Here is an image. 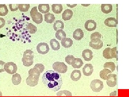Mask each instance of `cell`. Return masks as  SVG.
<instances>
[{"mask_svg": "<svg viewBox=\"0 0 129 97\" xmlns=\"http://www.w3.org/2000/svg\"><path fill=\"white\" fill-rule=\"evenodd\" d=\"M42 81L48 89L55 92L60 89L63 84L61 74L52 70L47 71L43 74Z\"/></svg>", "mask_w": 129, "mask_h": 97, "instance_id": "6da1fadb", "label": "cell"}, {"mask_svg": "<svg viewBox=\"0 0 129 97\" xmlns=\"http://www.w3.org/2000/svg\"><path fill=\"white\" fill-rule=\"evenodd\" d=\"M34 58V52L31 50H27L24 53L22 62L23 65L26 67H29L33 63Z\"/></svg>", "mask_w": 129, "mask_h": 97, "instance_id": "7a4b0ae2", "label": "cell"}, {"mask_svg": "<svg viewBox=\"0 0 129 97\" xmlns=\"http://www.w3.org/2000/svg\"><path fill=\"white\" fill-rule=\"evenodd\" d=\"M30 16L33 21L37 24H40L43 22V15L40 13L38 12L37 7H33L31 10Z\"/></svg>", "mask_w": 129, "mask_h": 97, "instance_id": "3957f363", "label": "cell"}, {"mask_svg": "<svg viewBox=\"0 0 129 97\" xmlns=\"http://www.w3.org/2000/svg\"><path fill=\"white\" fill-rule=\"evenodd\" d=\"M54 71L61 73H64L67 71V66L64 62H56L52 65Z\"/></svg>", "mask_w": 129, "mask_h": 97, "instance_id": "277c9868", "label": "cell"}, {"mask_svg": "<svg viewBox=\"0 0 129 97\" xmlns=\"http://www.w3.org/2000/svg\"><path fill=\"white\" fill-rule=\"evenodd\" d=\"M90 86L93 91L96 92H99L103 88V83L100 80H95L91 82Z\"/></svg>", "mask_w": 129, "mask_h": 97, "instance_id": "5b68a950", "label": "cell"}, {"mask_svg": "<svg viewBox=\"0 0 129 97\" xmlns=\"http://www.w3.org/2000/svg\"><path fill=\"white\" fill-rule=\"evenodd\" d=\"M39 76L34 74H29V77L26 80V83L31 87H34L37 85L39 81Z\"/></svg>", "mask_w": 129, "mask_h": 97, "instance_id": "8992f818", "label": "cell"}, {"mask_svg": "<svg viewBox=\"0 0 129 97\" xmlns=\"http://www.w3.org/2000/svg\"><path fill=\"white\" fill-rule=\"evenodd\" d=\"M4 69L6 72L9 74H13L17 72V67L15 63L9 62L5 64Z\"/></svg>", "mask_w": 129, "mask_h": 97, "instance_id": "52a82bcc", "label": "cell"}, {"mask_svg": "<svg viewBox=\"0 0 129 97\" xmlns=\"http://www.w3.org/2000/svg\"><path fill=\"white\" fill-rule=\"evenodd\" d=\"M89 46L93 49L99 50L102 48L103 45V43L100 39L94 38L91 40L90 42Z\"/></svg>", "mask_w": 129, "mask_h": 97, "instance_id": "ba28073f", "label": "cell"}, {"mask_svg": "<svg viewBox=\"0 0 129 97\" xmlns=\"http://www.w3.org/2000/svg\"><path fill=\"white\" fill-rule=\"evenodd\" d=\"M37 50L39 54H45L49 52L50 48L49 45L47 43L41 42L39 43L37 45Z\"/></svg>", "mask_w": 129, "mask_h": 97, "instance_id": "9c48e42d", "label": "cell"}, {"mask_svg": "<svg viewBox=\"0 0 129 97\" xmlns=\"http://www.w3.org/2000/svg\"><path fill=\"white\" fill-rule=\"evenodd\" d=\"M107 83L110 87H114L117 85V75L110 74L107 76Z\"/></svg>", "mask_w": 129, "mask_h": 97, "instance_id": "30bf717a", "label": "cell"}, {"mask_svg": "<svg viewBox=\"0 0 129 97\" xmlns=\"http://www.w3.org/2000/svg\"><path fill=\"white\" fill-rule=\"evenodd\" d=\"M85 27L87 31H93L96 29L97 23L94 21L92 19L87 20L85 23Z\"/></svg>", "mask_w": 129, "mask_h": 97, "instance_id": "8fae6325", "label": "cell"}, {"mask_svg": "<svg viewBox=\"0 0 129 97\" xmlns=\"http://www.w3.org/2000/svg\"><path fill=\"white\" fill-rule=\"evenodd\" d=\"M83 73L85 76H89L93 72V66L91 64H86L83 69Z\"/></svg>", "mask_w": 129, "mask_h": 97, "instance_id": "7c38bea8", "label": "cell"}, {"mask_svg": "<svg viewBox=\"0 0 129 97\" xmlns=\"http://www.w3.org/2000/svg\"><path fill=\"white\" fill-rule=\"evenodd\" d=\"M104 23L106 26L109 27H116L118 24V21L114 18L109 17L105 20Z\"/></svg>", "mask_w": 129, "mask_h": 97, "instance_id": "4fadbf2b", "label": "cell"}, {"mask_svg": "<svg viewBox=\"0 0 129 97\" xmlns=\"http://www.w3.org/2000/svg\"><path fill=\"white\" fill-rule=\"evenodd\" d=\"M93 54L92 51L90 49H85L83 51L82 57L86 61H90L93 58Z\"/></svg>", "mask_w": 129, "mask_h": 97, "instance_id": "5bb4252c", "label": "cell"}, {"mask_svg": "<svg viewBox=\"0 0 129 97\" xmlns=\"http://www.w3.org/2000/svg\"><path fill=\"white\" fill-rule=\"evenodd\" d=\"M84 33L83 30L80 29H76L73 33V37L75 40L79 41L83 38Z\"/></svg>", "mask_w": 129, "mask_h": 97, "instance_id": "9a60e30c", "label": "cell"}, {"mask_svg": "<svg viewBox=\"0 0 129 97\" xmlns=\"http://www.w3.org/2000/svg\"><path fill=\"white\" fill-rule=\"evenodd\" d=\"M61 45L64 48L71 47L73 44V41L69 38H64L61 40Z\"/></svg>", "mask_w": 129, "mask_h": 97, "instance_id": "2e32d148", "label": "cell"}, {"mask_svg": "<svg viewBox=\"0 0 129 97\" xmlns=\"http://www.w3.org/2000/svg\"><path fill=\"white\" fill-rule=\"evenodd\" d=\"M73 15V12L71 10L67 9L63 13L62 18L64 21H68L71 19Z\"/></svg>", "mask_w": 129, "mask_h": 97, "instance_id": "e0dca14e", "label": "cell"}, {"mask_svg": "<svg viewBox=\"0 0 129 97\" xmlns=\"http://www.w3.org/2000/svg\"><path fill=\"white\" fill-rule=\"evenodd\" d=\"M81 74L79 70H74L71 74V78L74 81H77L79 80L81 78Z\"/></svg>", "mask_w": 129, "mask_h": 97, "instance_id": "ac0fdd59", "label": "cell"}, {"mask_svg": "<svg viewBox=\"0 0 129 97\" xmlns=\"http://www.w3.org/2000/svg\"><path fill=\"white\" fill-rule=\"evenodd\" d=\"M83 65V60L79 58H75L72 63V66L75 68H79L81 67Z\"/></svg>", "mask_w": 129, "mask_h": 97, "instance_id": "d6986e66", "label": "cell"}, {"mask_svg": "<svg viewBox=\"0 0 129 97\" xmlns=\"http://www.w3.org/2000/svg\"><path fill=\"white\" fill-rule=\"evenodd\" d=\"M113 9V6L111 4H102L101 10L105 14H108L111 12Z\"/></svg>", "mask_w": 129, "mask_h": 97, "instance_id": "ffe728a7", "label": "cell"}, {"mask_svg": "<svg viewBox=\"0 0 129 97\" xmlns=\"http://www.w3.org/2000/svg\"><path fill=\"white\" fill-rule=\"evenodd\" d=\"M40 12L43 14L48 13L50 11V6L49 4H40L38 6Z\"/></svg>", "mask_w": 129, "mask_h": 97, "instance_id": "44dd1931", "label": "cell"}, {"mask_svg": "<svg viewBox=\"0 0 129 97\" xmlns=\"http://www.w3.org/2000/svg\"><path fill=\"white\" fill-rule=\"evenodd\" d=\"M52 10L55 14H60L63 11V6L61 4H53L52 5Z\"/></svg>", "mask_w": 129, "mask_h": 97, "instance_id": "7402d4cb", "label": "cell"}, {"mask_svg": "<svg viewBox=\"0 0 129 97\" xmlns=\"http://www.w3.org/2000/svg\"><path fill=\"white\" fill-rule=\"evenodd\" d=\"M44 21L47 23L52 24L55 21V16L51 13H46L44 15Z\"/></svg>", "mask_w": 129, "mask_h": 97, "instance_id": "603a6c76", "label": "cell"}, {"mask_svg": "<svg viewBox=\"0 0 129 97\" xmlns=\"http://www.w3.org/2000/svg\"><path fill=\"white\" fill-rule=\"evenodd\" d=\"M21 77L20 75L18 73H16L13 75L12 81L13 83L15 85H18L21 82Z\"/></svg>", "mask_w": 129, "mask_h": 97, "instance_id": "cb8c5ba5", "label": "cell"}, {"mask_svg": "<svg viewBox=\"0 0 129 97\" xmlns=\"http://www.w3.org/2000/svg\"><path fill=\"white\" fill-rule=\"evenodd\" d=\"M50 44L51 47L54 50H58L60 48V43L55 39H52L50 40Z\"/></svg>", "mask_w": 129, "mask_h": 97, "instance_id": "d4e9b609", "label": "cell"}, {"mask_svg": "<svg viewBox=\"0 0 129 97\" xmlns=\"http://www.w3.org/2000/svg\"><path fill=\"white\" fill-rule=\"evenodd\" d=\"M112 72L107 68H104V69L101 71L100 72V77L101 78L104 80H107V76L108 74L112 73Z\"/></svg>", "mask_w": 129, "mask_h": 97, "instance_id": "484cf974", "label": "cell"}, {"mask_svg": "<svg viewBox=\"0 0 129 97\" xmlns=\"http://www.w3.org/2000/svg\"><path fill=\"white\" fill-rule=\"evenodd\" d=\"M53 27L54 30L55 31L60 29H64V24L61 20H57L54 23Z\"/></svg>", "mask_w": 129, "mask_h": 97, "instance_id": "4316f807", "label": "cell"}, {"mask_svg": "<svg viewBox=\"0 0 129 97\" xmlns=\"http://www.w3.org/2000/svg\"><path fill=\"white\" fill-rule=\"evenodd\" d=\"M55 36L56 38L58 40H61L63 39L66 38V35L65 32L62 29H60L57 30L56 31Z\"/></svg>", "mask_w": 129, "mask_h": 97, "instance_id": "83f0119b", "label": "cell"}, {"mask_svg": "<svg viewBox=\"0 0 129 97\" xmlns=\"http://www.w3.org/2000/svg\"><path fill=\"white\" fill-rule=\"evenodd\" d=\"M8 10L6 4H0V16H4L7 15Z\"/></svg>", "mask_w": 129, "mask_h": 97, "instance_id": "f1b7e54d", "label": "cell"}, {"mask_svg": "<svg viewBox=\"0 0 129 97\" xmlns=\"http://www.w3.org/2000/svg\"><path fill=\"white\" fill-rule=\"evenodd\" d=\"M26 28L28 32L31 34H34L37 30V27L31 23L28 24Z\"/></svg>", "mask_w": 129, "mask_h": 97, "instance_id": "f546056e", "label": "cell"}, {"mask_svg": "<svg viewBox=\"0 0 129 97\" xmlns=\"http://www.w3.org/2000/svg\"><path fill=\"white\" fill-rule=\"evenodd\" d=\"M104 68L109 69L112 72H113L115 71L116 68L115 63L112 62L106 63L104 64Z\"/></svg>", "mask_w": 129, "mask_h": 97, "instance_id": "4dcf8cb0", "label": "cell"}, {"mask_svg": "<svg viewBox=\"0 0 129 97\" xmlns=\"http://www.w3.org/2000/svg\"><path fill=\"white\" fill-rule=\"evenodd\" d=\"M30 8L29 4H18V9L22 12H27Z\"/></svg>", "mask_w": 129, "mask_h": 97, "instance_id": "1f68e13d", "label": "cell"}, {"mask_svg": "<svg viewBox=\"0 0 129 97\" xmlns=\"http://www.w3.org/2000/svg\"><path fill=\"white\" fill-rule=\"evenodd\" d=\"M110 55L111 59L114 58H117L118 52L117 51V47H115L110 49Z\"/></svg>", "mask_w": 129, "mask_h": 97, "instance_id": "d6a6232c", "label": "cell"}, {"mask_svg": "<svg viewBox=\"0 0 129 97\" xmlns=\"http://www.w3.org/2000/svg\"><path fill=\"white\" fill-rule=\"evenodd\" d=\"M57 96H72V93L68 91H61L56 94Z\"/></svg>", "mask_w": 129, "mask_h": 97, "instance_id": "836d02e7", "label": "cell"}, {"mask_svg": "<svg viewBox=\"0 0 129 97\" xmlns=\"http://www.w3.org/2000/svg\"><path fill=\"white\" fill-rule=\"evenodd\" d=\"M111 48H106V49L104 50L103 51V56L104 58L109 59H111V57L110 55V51Z\"/></svg>", "mask_w": 129, "mask_h": 97, "instance_id": "e575fe53", "label": "cell"}, {"mask_svg": "<svg viewBox=\"0 0 129 97\" xmlns=\"http://www.w3.org/2000/svg\"><path fill=\"white\" fill-rule=\"evenodd\" d=\"M75 57L72 55H68L65 57V62L69 65H72V63Z\"/></svg>", "mask_w": 129, "mask_h": 97, "instance_id": "d590c367", "label": "cell"}, {"mask_svg": "<svg viewBox=\"0 0 129 97\" xmlns=\"http://www.w3.org/2000/svg\"><path fill=\"white\" fill-rule=\"evenodd\" d=\"M34 67L37 68L40 72L41 73H43L44 69V66L43 65L40 63H38L36 64Z\"/></svg>", "mask_w": 129, "mask_h": 97, "instance_id": "8d00e7d4", "label": "cell"}, {"mask_svg": "<svg viewBox=\"0 0 129 97\" xmlns=\"http://www.w3.org/2000/svg\"><path fill=\"white\" fill-rule=\"evenodd\" d=\"M101 38V35L99 32H96L91 34L90 36L91 40L94 38H99L100 39Z\"/></svg>", "mask_w": 129, "mask_h": 97, "instance_id": "74e56055", "label": "cell"}, {"mask_svg": "<svg viewBox=\"0 0 129 97\" xmlns=\"http://www.w3.org/2000/svg\"><path fill=\"white\" fill-rule=\"evenodd\" d=\"M9 8L12 12L16 11L18 9V4H10Z\"/></svg>", "mask_w": 129, "mask_h": 97, "instance_id": "f35d334b", "label": "cell"}, {"mask_svg": "<svg viewBox=\"0 0 129 97\" xmlns=\"http://www.w3.org/2000/svg\"><path fill=\"white\" fill-rule=\"evenodd\" d=\"M5 64V63L4 62L0 60V73H2L5 71V69H4V65Z\"/></svg>", "mask_w": 129, "mask_h": 97, "instance_id": "ab89813d", "label": "cell"}, {"mask_svg": "<svg viewBox=\"0 0 129 97\" xmlns=\"http://www.w3.org/2000/svg\"><path fill=\"white\" fill-rule=\"evenodd\" d=\"M6 24V22L4 18L0 17V29L3 27Z\"/></svg>", "mask_w": 129, "mask_h": 97, "instance_id": "60d3db41", "label": "cell"}, {"mask_svg": "<svg viewBox=\"0 0 129 97\" xmlns=\"http://www.w3.org/2000/svg\"><path fill=\"white\" fill-rule=\"evenodd\" d=\"M67 6L69 7H70V8H74V7H75L77 6V4H67Z\"/></svg>", "mask_w": 129, "mask_h": 97, "instance_id": "b9f144b4", "label": "cell"}, {"mask_svg": "<svg viewBox=\"0 0 129 97\" xmlns=\"http://www.w3.org/2000/svg\"><path fill=\"white\" fill-rule=\"evenodd\" d=\"M2 94H1V92L0 91V96H2Z\"/></svg>", "mask_w": 129, "mask_h": 97, "instance_id": "7bdbcfd3", "label": "cell"}]
</instances>
